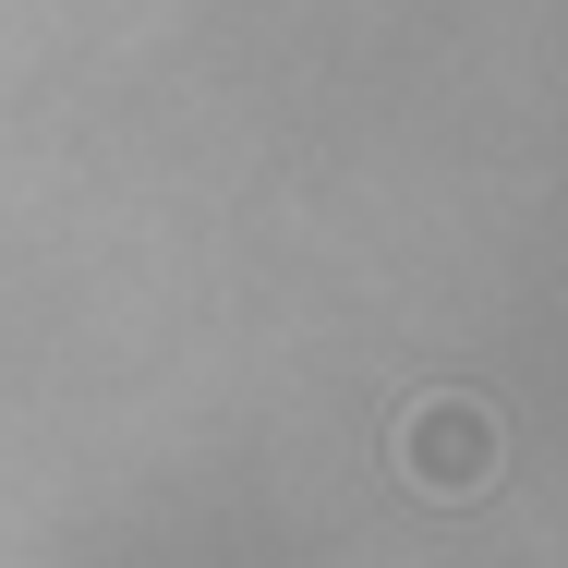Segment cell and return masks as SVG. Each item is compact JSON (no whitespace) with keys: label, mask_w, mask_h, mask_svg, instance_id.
Listing matches in <instances>:
<instances>
[{"label":"cell","mask_w":568,"mask_h":568,"mask_svg":"<svg viewBox=\"0 0 568 568\" xmlns=\"http://www.w3.org/2000/svg\"><path fill=\"white\" fill-rule=\"evenodd\" d=\"M399 471H412L436 508L484 496V484H496V412H484V399H412V412H399Z\"/></svg>","instance_id":"cell-1"}]
</instances>
